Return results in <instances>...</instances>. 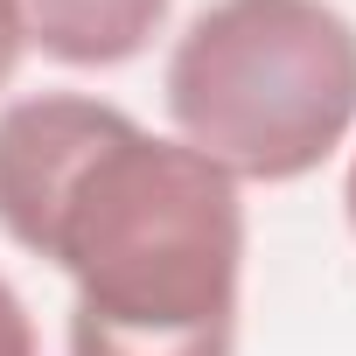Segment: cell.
<instances>
[{
	"mask_svg": "<svg viewBox=\"0 0 356 356\" xmlns=\"http://www.w3.org/2000/svg\"><path fill=\"white\" fill-rule=\"evenodd\" d=\"M238 328H189V335H133L70 314V356H231Z\"/></svg>",
	"mask_w": 356,
	"mask_h": 356,
	"instance_id": "obj_4",
	"label": "cell"
},
{
	"mask_svg": "<svg viewBox=\"0 0 356 356\" xmlns=\"http://www.w3.org/2000/svg\"><path fill=\"white\" fill-rule=\"evenodd\" d=\"M342 210H349V231H356V154H349V182H342Z\"/></svg>",
	"mask_w": 356,
	"mask_h": 356,
	"instance_id": "obj_7",
	"label": "cell"
},
{
	"mask_svg": "<svg viewBox=\"0 0 356 356\" xmlns=\"http://www.w3.org/2000/svg\"><path fill=\"white\" fill-rule=\"evenodd\" d=\"M161 91L182 147L231 182H300L356 126V22L328 0H210Z\"/></svg>",
	"mask_w": 356,
	"mask_h": 356,
	"instance_id": "obj_2",
	"label": "cell"
},
{
	"mask_svg": "<svg viewBox=\"0 0 356 356\" xmlns=\"http://www.w3.org/2000/svg\"><path fill=\"white\" fill-rule=\"evenodd\" d=\"M168 8L175 0H22V22L42 56L70 70H112L161 35Z\"/></svg>",
	"mask_w": 356,
	"mask_h": 356,
	"instance_id": "obj_3",
	"label": "cell"
},
{
	"mask_svg": "<svg viewBox=\"0 0 356 356\" xmlns=\"http://www.w3.org/2000/svg\"><path fill=\"white\" fill-rule=\"evenodd\" d=\"M0 356H35V321H29V300L0 280Z\"/></svg>",
	"mask_w": 356,
	"mask_h": 356,
	"instance_id": "obj_5",
	"label": "cell"
},
{
	"mask_svg": "<svg viewBox=\"0 0 356 356\" xmlns=\"http://www.w3.org/2000/svg\"><path fill=\"white\" fill-rule=\"evenodd\" d=\"M22 49H29V22H22V0H0V91L22 70Z\"/></svg>",
	"mask_w": 356,
	"mask_h": 356,
	"instance_id": "obj_6",
	"label": "cell"
},
{
	"mask_svg": "<svg viewBox=\"0 0 356 356\" xmlns=\"http://www.w3.org/2000/svg\"><path fill=\"white\" fill-rule=\"evenodd\" d=\"M0 231L70 273L84 321L133 335L238 328V182L105 98L42 91L0 112Z\"/></svg>",
	"mask_w": 356,
	"mask_h": 356,
	"instance_id": "obj_1",
	"label": "cell"
}]
</instances>
